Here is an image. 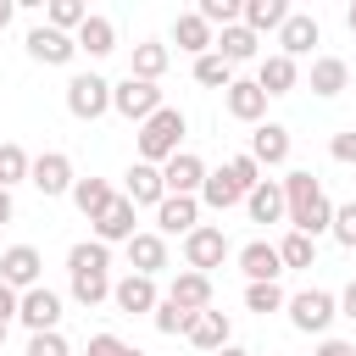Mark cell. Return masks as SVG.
<instances>
[{
  "label": "cell",
  "mask_w": 356,
  "mask_h": 356,
  "mask_svg": "<svg viewBox=\"0 0 356 356\" xmlns=\"http://www.w3.org/2000/svg\"><path fill=\"white\" fill-rule=\"evenodd\" d=\"M122 200H134V211H139V206H161V200H167V189H161V167L134 161V167H128V184H122Z\"/></svg>",
  "instance_id": "7402d4cb"
},
{
  "label": "cell",
  "mask_w": 356,
  "mask_h": 356,
  "mask_svg": "<svg viewBox=\"0 0 356 356\" xmlns=\"http://www.w3.org/2000/svg\"><path fill=\"white\" fill-rule=\"evenodd\" d=\"M111 200H117V189H111L106 178H78V184H72V206H78L89 222H95V217H100Z\"/></svg>",
  "instance_id": "4dcf8cb0"
},
{
  "label": "cell",
  "mask_w": 356,
  "mask_h": 356,
  "mask_svg": "<svg viewBox=\"0 0 356 356\" xmlns=\"http://www.w3.org/2000/svg\"><path fill=\"white\" fill-rule=\"evenodd\" d=\"M328 156L345 161V167H356V128H339V134L328 139Z\"/></svg>",
  "instance_id": "ee69618b"
},
{
  "label": "cell",
  "mask_w": 356,
  "mask_h": 356,
  "mask_svg": "<svg viewBox=\"0 0 356 356\" xmlns=\"http://www.w3.org/2000/svg\"><path fill=\"white\" fill-rule=\"evenodd\" d=\"M189 228H200V200L195 195H167L156 206V234L167 239V234H189Z\"/></svg>",
  "instance_id": "ac0fdd59"
},
{
  "label": "cell",
  "mask_w": 356,
  "mask_h": 356,
  "mask_svg": "<svg viewBox=\"0 0 356 356\" xmlns=\"http://www.w3.org/2000/svg\"><path fill=\"white\" fill-rule=\"evenodd\" d=\"M345 28H350V33H356V0H350V6H345Z\"/></svg>",
  "instance_id": "816d5d0a"
},
{
  "label": "cell",
  "mask_w": 356,
  "mask_h": 356,
  "mask_svg": "<svg viewBox=\"0 0 356 356\" xmlns=\"http://www.w3.org/2000/svg\"><path fill=\"white\" fill-rule=\"evenodd\" d=\"M67 273H72V300L78 306H100L111 300V250L100 239H78L67 250Z\"/></svg>",
  "instance_id": "7a4b0ae2"
},
{
  "label": "cell",
  "mask_w": 356,
  "mask_h": 356,
  "mask_svg": "<svg viewBox=\"0 0 356 356\" xmlns=\"http://www.w3.org/2000/svg\"><path fill=\"white\" fill-rule=\"evenodd\" d=\"M334 300H339V317H350V323H356V278H350V284H345Z\"/></svg>",
  "instance_id": "7dc6e473"
},
{
  "label": "cell",
  "mask_w": 356,
  "mask_h": 356,
  "mask_svg": "<svg viewBox=\"0 0 356 356\" xmlns=\"http://www.w3.org/2000/svg\"><path fill=\"white\" fill-rule=\"evenodd\" d=\"M72 44L89 56V61H100V56H111L117 50V28H111V17H100V11H89V22L72 33Z\"/></svg>",
  "instance_id": "cb8c5ba5"
},
{
  "label": "cell",
  "mask_w": 356,
  "mask_h": 356,
  "mask_svg": "<svg viewBox=\"0 0 356 356\" xmlns=\"http://www.w3.org/2000/svg\"><path fill=\"white\" fill-rule=\"evenodd\" d=\"M222 261H228V234L217 222H200V228L184 234V267L189 273H206L211 278V267H222Z\"/></svg>",
  "instance_id": "8992f818"
},
{
  "label": "cell",
  "mask_w": 356,
  "mask_h": 356,
  "mask_svg": "<svg viewBox=\"0 0 356 356\" xmlns=\"http://www.w3.org/2000/svg\"><path fill=\"white\" fill-rule=\"evenodd\" d=\"M167 300L172 306H184V312H206L211 306V278L206 273H172V284H167Z\"/></svg>",
  "instance_id": "603a6c76"
},
{
  "label": "cell",
  "mask_w": 356,
  "mask_h": 356,
  "mask_svg": "<svg viewBox=\"0 0 356 356\" xmlns=\"http://www.w3.org/2000/svg\"><path fill=\"white\" fill-rule=\"evenodd\" d=\"M195 200H200V206H211V211H228V206H239L245 195H239V189L228 184V172L217 167V172H206V184H200V195H195Z\"/></svg>",
  "instance_id": "d6a6232c"
},
{
  "label": "cell",
  "mask_w": 356,
  "mask_h": 356,
  "mask_svg": "<svg viewBox=\"0 0 356 356\" xmlns=\"http://www.w3.org/2000/svg\"><path fill=\"white\" fill-rule=\"evenodd\" d=\"M128 267L145 273V278H156L161 267H172V261H167V239H161V234H134V239H128Z\"/></svg>",
  "instance_id": "d4e9b609"
},
{
  "label": "cell",
  "mask_w": 356,
  "mask_h": 356,
  "mask_svg": "<svg viewBox=\"0 0 356 356\" xmlns=\"http://www.w3.org/2000/svg\"><path fill=\"white\" fill-rule=\"evenodd\" d=\"M222 172H228V184H234L239 195H250V189L261 184V167H256L250 156H228V161H222Z\"/></svg>",
  "instance_id": "60d3db41"
},
{
  "label": "cell",
  "mask_w": 356,
  "mask_h": 356,
  "mask_svg": "<svg viewBox=\"0 0 356 356\" xmlns=\"http://www.w3.org/2000/svg\"><path fill=\"white\" fill-rule=\"evenodd\" d=\"M239 273H245V284H278V273H284V261H278V245H267V239H250V245L239 250Z\"/></svg>",
  "instance_id": "d6986e66"
},
{
  "label": "cell",
  "mask_w": 356,
  "mask_h": 356,
  "mask_svg": "<svg viewBox=\"0 0 356 356\" xmlns=\"http://www.w3.org/2000/svg\"><path fill=\"white\" fill-rule=\"evenodd\" d=\"M312 356H356V345H350V339H317Z\"/></svg>",
  "instance_id": "bcb514c9"
},
{
  "label": "cell",
  "mask_w": 356,
  "mask_h": 356,
  "mask_svg": "<svg viewBox=\"0 0 356 356\" xmlns=\"http://www.w3.org/2000/svg\"><path fill=\"white\" fill-rule=\"evenodd\" d=\"M245 156H250L256 167H284V161H289V128H284V122H256Z\"/></svg>",
  "instance_id": "2e32d148"
},
{
  "label": "cell",
  "mask_w": 356,
  "mask_h": 356,
  "mask_svg": "<svg viewBox=\"0 0 356 356\" xmlns=\"http://www.w3.org/2000/svg\"><path fill=\"white\" fill-rule=\"evenodd\" d=\"M150 323H156V334H167V339H178V334H189V323H195V312H184V306H172L167 295L156 300V312H150Z\"/></svg>",
  "instance_id": "d590c367"
},
{
  "label": "cell",
  "mask_w": 356,
  "mask_h": 356,
  "mask_svg": "<svg viewBox=\"0 0 356 356\" xmlns=\"http://www.w3.org/2000/svg\"><path fill=\"white\" fill-rule=\"evenodd\" d=\"M195 83H206V89H228V83H234V67H228L217 50H206V56H195Z\"/></svg>",
  "instance_id": "74e56055"
},
{
  "label": "cell",
  "mask_w": 356,
  "mask_h": 356,
  "mask_svg": "<svg viewBox=\"0 0 356 356\" xmlns=\"http://www.w3.org/2000/svg\"><path fill=\"white\" fill-rule=\"evenodd\" d=\"M211 39H217V33H211L195 11H184V17L172 22V44H178V50H189V56H206V50H211Z\"/></svg>",
  "instance_id": "1f68e13d"
},
{
  "label": "cell",
  "mask_w": 356,
  "mask_h": 356,
  "mask_svg": "<svg viewBox=\"0 0 356 356\" xmlns=\"http://www.w3.org/2000/svg\"><path fill=\"white\" fill-rule=\"evenodd\" d=\"M28 184H33L44 200H56V195H72V184H78V172H72V156H67V150H44V156H33V161H28Z\"/></svg>",
  "instance_id": "52a82bcc"
},
{
  "label": "cell",
  "mask_w": 356,
  "mask_h": 356,
  "mask_svg": "<svg viewBox=\"0 0 356 356\" xmlns=\"http://www.w3.org/2000/svg\"><path fill=\"white\" fill-rule=\"evenodd\" d=\"M44 22H50L56 33H78V28L89 22V6H83V0H50V6H44Z\"/></svg>",
  "instance_id": "836d02e7"
},
{
  "label": "cell",
  "mask_w": 356,
  "mask_h": 356,
  "mask_svg": "<svg viewBox=\"0 0 356 356\" xmlns=\"http://www.w3.org/2000/svg\"><path fill=\"white\" fill-rule=\"evenodd\" d=\"M328 234L345 245V250H356V200H345V206H334V222H328Z\"/></svg>",
  "instance_id": "b9f144b4"
},
{
  "label": "cell",
  "mask_w": 356,
  "mask_h": 356,
  "mask_svg": "<svg viewBox=\"0 0 356 356\" xmlns=\"http://www.w3.org/2000/svg\"><path fill=\"white\" fill-rule=\"evenodd\" d=\"M17 300H22V295L0 284V323H6V328H11V317H17Z\"/></svg>",
  "instance_id": "c3c4849f"
},
{
  "label": "cell",
  "mask_w": 356,
  "mask_h": 356,
  "mask_svg": "<svg viewBox=\"0 0 356 356\" xmlns=\"http://www.w3.org/2000/svg\"><path fill=\"white\" fill-rule=\"evenodd\" d=\"M134 222H139V211H134V200H122V195H117V200H111V206H106V211H100V217H95L89 228H95V239H100V245L111 250V245H128V239L139 234Z\"/></svg>",
  "instance_id": "7c38bea8"
},
{
  "label": "cell",
  "mask_w": 356,
  "mask_h": 356,
  "mask_svg": "<svg viewBox=\"0 0 356 356\" xmlns=\"http://www.w3.org/2000/svg\"><path fill=\"white\" fill-rule=\"evenodd\" d=\"M28 356H72V350H67L61 328H50V334H33V339H28Z\"/></svg>",
  "instance_id": "7bdbcfd3"
},
{
  "label": "cell",
  "mask_w": 356,
  "mask_h": 356,
  "mask_svg": "<svg viewBox=\"0 0 356 356\" xmlns=\"http://www.w3.org/2000/svg\"><path fill=\"white\" fill-rule=\"evenodd\" d=\"M195 350H206V356H217L222 345H234V317L228 312H217V306H206V312H195V323H189V334H184Z\"/></svg>",
  "instance_id": "8fae6325"
},
{
  "label": "cell",
  "mask_w": 356,
  "mask_h": 356,
  "mask_svg": "<svg viewBox=\"0 0 356 356\" xmlns=\"http://www.w3.org/2000/svg\"><path fill=\"white\" fill-rule=\"evenodd\" d=\"M222 100H228V117H234V122H261V117H267V95L256 89V78H234V83L222 89Z\"/></svg>",
  "instance_id": "44dd1931"
},
{
  "label": "cell",
  "mask_w": 356,
  "mask_h": 356,
  "mask_svg": "<svg viewBox=\"0 0 356 356\" xmlns=\"http://www.w3.org/2000/svg\"><path fill=\"white\" fill-rule=\"evenodd\" d=\"M28 161H33V156H28L22 145H11V139H6V145H0V189L28 184Z\"/></svg>",
  "instance_id": "ab89813d"
},
{
  "label": "cell",
  "mask_w": 356,
  "mask_h": 356,
  "mask_svg": "<svg viewBox=\"0 0 356 356\" xmlns=\"http://www.w3.org/2000/svg\"><path fill=\"white\" fill-rule=\"evenodd\" d=\"M239 22H245V28L261 39V33H278V28L289 22V6H284V0H245Z\"/></svg>",
  "instance_id": "83f0119b"
},
{
  "label": "cell",
  "mask_w": 356,
  "mask_h": 356,
  "mask_svg": "<svg viewBox=\"0 0 356 356\" xmlns=\"http://www.w3.org/2000/svg\"><path fill=\"white\" fill-rule=\"evenodd\" d=\"M111 111L128 117V122H150L161 111V89L145 83V78H122V83H111Z\"/></svg>",
  "instance_id": "ba28073f"
},
{
  "label": "cell",
  "mask_w": 356,
  "mask_h": 356,
  "mask_svg": "<svg viewBox=\"0 0 356 356\" xmlns=\"http://www.w3.org/2000/svg\"><path fill=\"white\" fill-rule=\"evenodd\" d=\"M17 217V200H11V189H0V222H11Z\"/></svg>",
  "instance_id": "681fc988"
},
{
  "label": "cell",
  "mask_w": 356,
  "mask_h": 356,
  "mask_svg": "<svg viewBox=\"0 0 356 356\" xmlns=\"http://www.w3.org/2000/svg\"><path fill=\"white\" fill-rule=\"evenodd\" d=\"M295 83H300V67H295L289 56H278V50H273V56H261V67H256V89H261L267 100L289 95Z\"/></svg>",
  "instance_id": "ffe728a7"
},
{
  "label": "cell",
  "mask_w": 356,
  "mask_h": 356,
  "mask_svg": "<svg viewBox=\"0 0 356 356\" xmlns=\"http://www.w3.org/2000/svg\"><path fill=\"white\" fill-rule=\"evenodd\" d=\"M184 111L178 106H161L150 122H139V161H150V167H167L172 156H178V145H184Z\"/></svg>",
  "instance_id": "3957f363"
},
{
  "label": "cell",
  "mask_w": 356,
  "mask_h": 356,
  "mask_svg": "<svg viewBox=\"0 0 356 356\" xmlns=\"http://www.w3.org/2000/svg\"><path fill=\"white\" fill-rule=\"evenodd\" d=\"M11 11H17V6H11V0H0V28L11 22Z\"/></svg>",
  "instance_id": "f907efd6"
},
{
  "label": "cell",
  "mask_w": 356,
  "mask_h": 356,
  "mask_svg": "<svg viewBox=\"0 0 356 356\" xmlns=\"http://www.w3.org/2000/svg\"><path fill=\"white\" fill-rule=\"evenodd\" d=\"M217 356H250V350H245V345H222Z\"/></svg>",
  "instance_id": "f5cc1de1"
},
{
  "label": "cell",
  "mask_w": 356,
  "mask_h": 356,
  "mask_svg": "<svg viewBox=\"0 0 356 356\" xmlns=\"http://www.w3.org/2000/svg\"><path fill=\"white\" fill-rule=\"evenodd\" d=\"M200 184H206V161H200L195 150H178V156L161 167V189H167V195H200Z\"/></svg>",
  "instance_id": "e0dca14e"
},
{
  "label": "cell",
  "mask_w": 356,
  "mask_h": 356,
  "mask_svg": "<svg viewBox=\"0 0 356 356\" xmlns=\"http://www.w3.org/2000/svg\"><path fill=\"white\" fill-rule=\"evenodd\" d=\"M28 56L44 67H67L78 56V44H72V33H56L50 22H39V28H28Z\"/></svg>",
  "instance_id": "9a60e30c"
},
{
  "label": "cell",
  "mask_w": 356,
  "mask_h": 356,
  "mask_svg": "<svg viewBox=\"0 0 356 356\" xmlns=\"http://www.w3.org/2000/svg\"><path fill=\"white\" fill-rule=\"evenodd\" d=\"M245 211H250V222H284V184L278 178H261L245 195Z\"/></svg>",
  "instance_id": "4316f807"
},
{
  "label": "cell",
  "mask_w": 356,
  "mask_h": 356,
  "mask_svg": "<svg viewBox=\"0 0 356 356\" xmlns=\"http://www.w3.org/2000/svg\"><path fill=\"white\" fill-rule=\"evenodd\" d=\"M284 284H245V312H256V317H267V312H284Z\"/></svg>",
  "instance_id": "f35d334b"
},
{
  "label": "cell",
  "mask_w": 356,
  "mask_h": 356,
  "mask_svg": "<svg viewBox=\"0 0 356 356\" xmlns=\"http://www.w3.org/2000/svg\"><path fill=\"white\" fill-rule=\"evenodd\" d=\"M17 323H28V334H50V328H61V295L44 289V284L22 289V300H17Z\"/></svg>",
  "instance_id": "30bf717a"
},
{
  "label": "cell",
  "mask_w": 356,
  "mask_h": 356,
  "mask_svg": "<svg viewBox=\"0 0 356 356\" xmlns=\"http://www.w3.org/2000/svg\"><path fill=\"white\" fill-rule=\"evenodd\" d=\"M67 111H72L78 122L106 117V111H111V78H100V72H78V78H67Z\"/></svg>",
  "instance_id": "5b68a950"
},
{
  "label": "cell",
  "mask_w": 356,
  "mask_h": 356,
  "mask_svg": "<svg viewBox=\"0 0 356 356\" xmlns=\"http://www.w3.org/2000/svg\"><path fill=\"white\" fill-rule=\"evenodd\" d=\"M345 83H350V67H345L339 56H312V95H317V100L345 95Z\"/></svg>",
  "instance_id": "484cf974"
},
{
  "label": "cell",
  "mask_w": 356,
  "mask_h": 356,
  "mask_svg": "<svg viewBox=\"0 0 356 356\" xmlns=\"http://www.w3.org/2000/svg\"><path fill=\"white\" fill-rule=\"evenodd\" d=\"M278 184H284V222H289L295 234H306V239L328 234V222H334V200L323 195V184H317L306 167L284 172Z\"/></svg>",
  "instance_id": "6da1fadb"
},
{
  "label": "cell",
  "mask_w": 356,
  "mask_h": 356,
  "mask_svg": "<svg viewBox=\"0 0 356 356\" xmlns=\"http://www.w3.org/2000/svg\"><path fill=\"white\" fill-rule=\"evenodd\" d=\"M122 356H145V350H139V345H128V350H122Z\"/></svg>",
  "instance_id": "db71d44e"
},
{
  "label": "cell",
  "mask_w": 356,
  "mask_h": 356,
  "mask_svg": "<svg viewBox=\"0 0 356 356\" xmlns=\"http://www.w3.org/2000/svg\"><path fill=\"white\" fill-rule=\"evenodd\" d=\"M284 312H289V323H295L300 334H323V339H328V328H334V317H339V300H334L328 289H300V295L284 300Z\"/></svg>",
  "instance_id": "277c9868"
},
{
  "label": "cell",
  "mask_w": 356,
  "mask_h": 356,
  "mask_svg": "<svg viewBox=\"0 0 356 356\" xmlns=\"http://www.w3.org/2000/svg\"><path fill=\"white\" fill-rule=\"evenodd\" d=\"M312 44H323V28H317V17H306V11H289V22L278 28V56L300 61V56H312Z\"/></svg>",
  "instance_id": "5bb4252c"
},
{
  "label": "cell",
  "mask_w": 356,
  "mask_h": 356,
  "mask_svg": "<svg viewBox=\"0 0 356 356\" xmlns=\"http://www.w3.org/2000/svg\"><path fill=\"white\" fill-rule=\"evenodd\" d=\"M122 350H128V345H122V339H117V334H95V339H89V350H83V356H122Z\"/></svg>",
  "instance_id": "f6af8a7d"
},
{
  "label": "cell",
  "mask_w": 356,
  "mask_h": 356,
  "mask_svg": "<svg viewBox=\"0 0 356 356\" xmlns=\"http://www.w3.org/2000/svg\"><path fill=\"white\" fill-rule=\"evenodd\" d=\"M0 284L6 289H33V284H44V256L33 250V245H11V250H0Z\"/></svg>",
  "instance_id": "9c48e42d"
},
{
  "label": "cell",
  "mask_w": 356,
  "mask_h": 356,
  "mask_svg": "<svg viewBox=\"0 0 356 356\" xmlns=\"http://www.w3.org/2000/svg\"><path fill=\"white\" fill-rule=\"evenodd\" d=\"M256 44H261V39H256V33L245 28V22H234V28H222V33L211 39V50H217V56H222L228 67H239V61H250V56H256Z\"/></svg>",
  "instance_id": "f546056e"
},
{
  "label": "cell",
  "mask_w": 356,
  "mask_h": 356,
  "mask_svg": "<svg viewBox=\"0 0 356 356\" xmlns=\"http://www.w3.org/2000/svg\"><path fill=\"white\" fill-rule=\"evenodd\" d=\"M239 11H245V0H200V6H195V17H200L211 33H217V28H234Z\"/></svg>",
  "instance_id": "8d00e7d4"
},
{
  "label": "cell",
  "mask_w": 356,
  "mask_h": 356,
  "mask_svg": "<svg viewBox=\"0 0 356 356\" xmlns=\"http://www.w3.org/2000/svg\"><path fill=\"white\" fill-rule=\"evenodd\" d=\"M0 345H6V323H0Z\"/></svg>",
  "instance_id": "11a10c76"
},
{
  "label": "cell",
  "mask_w": 356,
  "mask_h": 356,
  "mask_svg": "<svg viewBox=\"0 0 356 356\" xmlns=\"http://www.w3.org/2000/svg\"><path fill=\"white\" fill-rule=\"evenodd\" d=\"M167 61H172V50H167L161 39H139V44H134V61H128V78L156 83V78L167 72Z\"/></svg>",
  "instance_id": "f1b7e54d"
},
{
  "label": "cell",
  "mask_w": 356,
  "mask_h": 356,
  "mask_svg": "<svg viewBox=\"0 0 356 356\" xmlns=\"http://www.w3.org/2000/svg\"><path fill=\"white\" fill-rule=\"evenodd\" d=\"M111 300H117V312H128V317H145V312H156V278H145V273H128V278H111Z\"/></svg>",
  "instance_id": "4fadbf2b"
},
{
  "label": "cell",
  "mask_w": 356,
  "mask_h": 356,
  "mask_svg": "<svg viewBox=\"0 0 356 356\" xmlns=\"http://www.w3.org/2000/svg\"><path fill=\"white\" fill-rule=\"evenodd\" d=\"M278 261H284V273H289V267H317V239H306V234L289 228V234L278 239Z\"/></svg>",
  "instance_id": "e575fe53"
}]
</instances>
